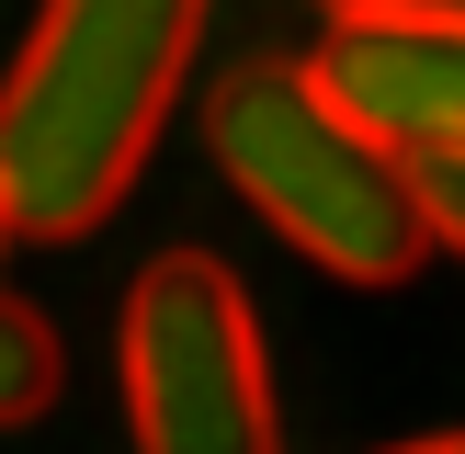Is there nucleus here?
Masks as SVG:
<instances>
[{"mask_svg": "<svg viewBox=\"0 0 465 454\" xmlns=\"http://www.w3.org/2000/svg\"><path fill=\"white\" fill-rule=\"evenodd\" d=\"M125 431L136 454H284L262 318L216 250H159L125 284Z\"/></svg>", "mask_w": 465, "mask_h": 454, "instance_id": "3", "label": "nucleus"}, {"mask_svg": "<svg viewBox=\"0 0 465 454\" xmlns=\"http://www.w3.org/2000/svg\"><path fill=\"white\" fill-rule=\"evenodd\" d=\"M12 239H23V227H12V182H0V250H12Z\"/></svg>", "mask_w": 465, "mask_h": 454, "instance_id": "9", "label": "nucleus"}, {"mask_svg": "<svg viewBox=\"0 0 465 454\" xmlns=\"http://www.w3.org/2000/svg\"><path fill=\"white\" fill-rule=\"evenodd\" d=\"M216 0H45L0 68V182L23 239H91L136 193Z\"/></svg>", "mask_w": 465, "mask_h": 454, "instance_id": "1", "label": "nucleus"}, {"mask_svg": "<svg viewBox=\"0 0 465 454\" xmlns=\"http://www.w3.org/2000/svg\"><path fill=\"white\" fill-rule=\"evenodd\" d=\"M409 171H420V227H431V250L465 262V159H409Z\"/></svg>", "mask_w": 465, "mask_h": 454, "instance_id": "6", "label": "nucleus"}, {"mask_svg": "<svg viewBox=\"0 0 465 454\" xmlns=\"http://www.w3.org/2000/svg\"><path fill=\"white\" fill-rule=\"evenodd\" d=\"M318 80L352 103L398 159H465V23H409V12H330Z\"/></svg>", "mask_w": 465, "mask_h": 454, "instance_id": "4", "label": "nucleus"}, {"mask_svg": "<svg viewBox=\"0 0 465 454\" xmlns=\"http://www.w3.org/2000/svg\"><path fill=\"white\" fill-rule=\"evenodd\" d=\"M204 148H216L227 193L284 250H307L318 272H341V284H409L431 262L420 171L375 125H352V103L318 68H295V57L227 68L216 114H204Z\"/></svg>", "mask_w": 465, "mask_h": 454, "instance_id": "2", "label": "nucleus"}, {"mask_svg": "<svg viewBox=\"0 0 465 454\" xmlns=\"http://www.w3.org/2000/svg\"><path fill=\"white\" fill-rule=\"evenodd\" d=\"M318 12H409V23H465V0H318Z\"/></svg>", "mask_w": 465, "mask_h": 454, "instance_id": "7", "label": "nucleus"}, {"mask_svg": "<svg viewBox=\"0 0 465 454\" xmlns=\"http://www.w3.org/2000/svg\"><path fill=\"white\" fill-rule=\"evenodd\" d=\"M386 454H465V431H420V443H386Z\"/></svg>", "mask_w": 465, "mask_h": 454, "instance_id": "8", "label": "nucleus"}, {"mask_svg": "<svg viewBox=\"0 0 465 454\" xmlns=\"http://www.w3.org/2000/svg\"><path fill=\"white\" fill-rule=\"evenodd\" d=\"M57 375H68L57 330L0 284V431H12V420H45V409H57Z\"/></svg>", "mask_w": 465, "mask_h": 454, "instance_id": "5", "label": "nucleus"}]
</instances>
